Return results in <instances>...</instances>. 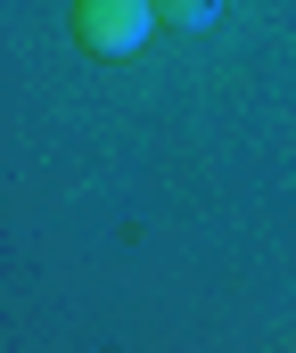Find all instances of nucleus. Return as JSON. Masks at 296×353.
<instances>
[{"label":"nucleus","instance_id":"nucleus-1","mask_svg":"<svg viewBox=\"0 0 296 353\" xmlns=\"http://www.w3.org/2000/svg\"><path fill=\"white\" fill-rule=\"evenodd\" d=\"M66 25L91 58H132L148 41V25H165V17H157V0H75Z\"/></svg>","mask_w":296,"mask_h":353},{"label":"nucleus","instance_id":"nucleus-2","mask_svg":"<svg viewBox=\"0 0 296 353\" xmlns=\"http://www.w3.org/2000/svg\"><path fill=\"white\" fill-rule=\"evenodd\" d=\"M157 17H165L173 33H206V25L222 17V0H157Z\"/></svg>","mask_w":296,"mask_h":353}]
</instances>
